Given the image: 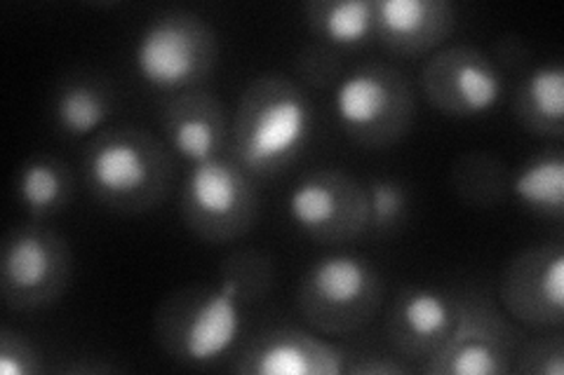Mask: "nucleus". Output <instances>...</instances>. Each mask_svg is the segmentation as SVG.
Segmentation results:
<instances>
[{"label": "nucleus", "instance_id": "nucleus-22", "mask_svg": "<svg viewBox=\"0 0 564 375\" xmlns=\"http://www.w3.org/2000/svg\"><path fill=\"white\" fill-rule=\"evenodd\" d=\"M367 232L365 238H391L408 221L410 195L398 178L379 176L365 184Z\"/></svg>", "mask_w": 564, "mask_h": 375}, {"label": "nucleus", "instance_id": "nucleus-8", "mask_svg": "<svg viewBox=\"0 0 564 375\" xmlns=\"http://www.w3.org/2000/svg\"><path fill=\"white\" fill-rule=\"evenodd\" d=\"M70 279V249L59 232L45 225H20L3 242L0 294L12 312L55 306Z\"/></svg>", "mask_w": 564, "mask_h": 375}, {"label": "nucleus", "instance_id": "nucleus-12", "mask_svg": "<svg viewBox=\"0 0 564 375\" xmlns=\"http://www.w3.org/2000/svg\"><path fill=\"white\" fill-rule=\"evenodd\" d=\"M508 319L532 331H560L564 317V246L551 240L510 258L499 282Z\"/></svg>", "mask_w": 564, "mask_h": 375}, {"label": "nucleus", "instance_id": "nucleus-2", "mask_svg": "<svg viewBox=\"0 0 564 375\" xmlns=\"http://www.w3.org/2000/svg\"><path fill=\"white\" fill-rule=\"evenodd\" d=\"M311 136L313 106L304 89L282 76H259L240 95L228 155L250 176H273L296 163Z\"/></svg>", "mask_w": 564, "mask_h": 375}, {"label": "nucleus", "instance_id": "nucleus-1", "mask_svg": "<svg viewBox=\"0 0 564 375\" xmlns=\"http://www.w3.org/2000/svg\"><path fill=\"white\" fill-rule=\"evenodd\" d=\"M271 282L267 256L234 254L212 287L186 289L165 300L155 317L158 345L188 366L221 362L240 345L250 308L267 296Z\"/></svg>", "mask_w": 564, "mask_h": 375}, {"label": "nucleus", "instance_id": "nucleus-11", "mask_svg": "<svg viewBox=\"0 0 564 375\" xmlns=\"http://www.w3.org/2000/svg\"><path fill=\"white\" fill-rule=\"evenodd\" d=\"M423 97L449 118H482L506 97L503 70L482 49L452 45L435 49L421 70Z\"/></svg>", "mask_w": 564, "mask_h": 375}, {"label": "nucleus", "instance_id": "nucleus-15", "mask_svg": "<svg viewBox=\"0 0 564 375\" xmlns=\"http://www.w3.org/2000/svg\"><path fill=\"white\" fill-rule=\"evenodd\" d=\"M161 128L165 146L191 165L226 155L231 144V130L221 103L200 89L174 95L163 109Z\"/></svg>", "mask_w": 564, "mask_h": 375}, {"label": "nucleus", "instance_id": "nucleus-18", "mask_svg": "<svg viewBox=\"0 0 564 375\" xmlns=\"http://www.w3.org/2000/svg\"><path fill=\"white\" fill-rule=\"evenodd\" d=\"M513 109L524 130L560 139L564 132V66L549 62L529 68L516 92Z\"/></svg>", "mask_w": 564, "mask_h": 375}, {"label": "nucleus", "instance_id": "nucleus-25", "mask_svg": "<svg viewBox=\"0 0 564 375\" xmlns=\"http://www.w3.org/2000/svg\"><path fill=\"white\" fill-rule=\"evenodd\" d=\"M410 366L391 352V354H377V356H362V362L346 368V373H365V375H393V373H408Z\"/></svg>", "mask_w": 564, "mask_h": 375}, {"label": "nucleus", "instance_id": "nucleus-16", "mask_svg": "<svg viewBox=\"0 0 564 375\" xmlns=\"http://www.w3.org/2000/svg\"><path fill=\"white\" fill-rule=\"evenodd\" d=\"M377 41L395 55L421 57L454 33L456 10L447 0H377Z\"/></svg>", "mask_w": 564, "mask_h": 375}, {"label": "nucleus", "instance_id": "nucleus-14", "mask_svg": "<svg viewBox=\"0 0 564 375\" xmlns=\"http://www.w3.org/2000/svg\"><path fill=\"white\" fill-rule=\"evenodd\" d=\"M348 360L344 348L313 329L271 327L245 343L231 368L247 375H339Z\"/></svg>", "mask_w": 564, "mask_h": 375}, {"label": "nucleus", "instance_id": "nucleus-3", "mask_svg": "<svg viewBox=\"0 0 564 375\" xmlns=\"http://www.w3.org/2000/svg\"><path fill=\"white\" fill-rule=\"evenodd\" d=\"M93 198L122 213L155 209L172 184V151L139 128H111L93 136L83 157Z\"/></svg>", "mask_w": 564, "mask_h": 375}, {"label": "nucleus", "instance_id": "nucleus-10", "mask_svg": "<svg viewBox=\"0 0 564 375\" xmlns=\"http://www.w3.org/2000/svg\"><path fill=\"white\" fill-rule=\"evenodd\" d=\"M290 223L304 238L321 244H348L365 238V186L339 169H315L288 192Z\"/></svg>", "mask_w": 564, "mask_h": 375}, {"label": "nucleus", "instance_id": "nucleus-6", "mask_svg": "<svg viewBox=\"0 0 564 375\" xmlns=\"http://www.w3.org/2000/svg\"><path fill=\"white\" fill-rule=\"evenodd\" d=\"M332 113L352 144L386 148L408 136L416 99L400 70L386 64H367L352 68L334 85Z\"/></svg>", "mask_w": 564, "mask_h": 375}, {"label": "nucleus", "instance_id": "nucleus-20", "mask_svg": "<svg viewBox=\"0 0 564 375\" xmlns=\"http://www.w3.org/2000/svg\"><path fill=\"white\" fill-rule=\"evenodd\" d=\"M508 192L520 207L545 219L564 213V157L557 148L543 151L522 163L510 176Z\"/></svg>", "mask_w": 564, "mask_h": 375}, {"label": "nucleus", "instance_id": "nucleus-21", "mask_svg": "<svg viewBox=\"0 0 564 375\" xmlns=\"http://www.w3.org/2000/svg\"><path fill=\"white\" fill-rule=\"evenodd\" d=\"M17 200L33 221H45L59 213L74 195L70 169L57 157L35 155L17 172Z\"/></svg>", "mask_w": 564, "mask_h": 375}, {"label": "nucleus", "instance_id": "nucleus-7", "mask_svg": "<svg viewBox=\"0 0 564 375\" xmlns=\"http://www.w3.org/2000/svg\"><path fill=\"white\" fill-rule=\"evenodd\" d=\"M231 155L191 165L182 188V219L209 244H228L247 235L257 221V188Z\"/></svg>", "mask_w": 564, "mask_h": 375}, {"label": "nucleus", "instance_id": "nucleus-13", "mask_svg": "<svg viewBox=\"0 0 564 375\" xmlns=\"http://www.w3.org/2000/svg\"><path fill=\"white\" fill-rule=\"evenodd\" d=\"M462 296L447 289L414 284L404 287L391 300L386 312V343L402 362L416 368L445 345L449 338Z\"/></svg>", "mask_w": 564, "mask_h": 375}, {"label": "nucleus", "instance_id": "nucleus-5", "mask_svg": "<svg viewBox=\"0 0 564 375\" xmlns=\"http://www.w3.org/2000/svg\"><path fill=\"white\" fill-rule=\"evenodd\" d=\"M217 55V33L200 14L167 10L137 33L132 68L147 87L174 97L198 89L215 70Z\"/></svg>", "mask_w": 564, "mask_h": 375}, {"label": "nucleus", "instance_id": "nucleus-9", "mask_svg": "<svg viewBox=\"0 0 564 375\" xmlns=\"http://www.w3.org/2000/svg\"><path fill=\"white\" fill-rule=\"evenodd\" d=\"M522 345L508 315L482 296H462L456 324L431 360L419 371L433 375H503L513 371Z\"/></svg>", "mask_w": 564, "mask_h": 375}, {"label": "nucleus", "instance_id": "nucleus-17", "mask_svg": "<svg viewBox=\"0 0 564 375\" xmlns=\"http://www.w3.org/2000/svg\"><path fill=\"white\" fill-rule=\"evenodd\" d=\"M116 111V97L93 76H74L57 87L52 120L66 139H93Z\"/></svg>", "mask_w": 564, "mask_h": 375}, {"label": "nucleus", "instance_id": "nucleus-19", "mask_svg": "<svg viewBox=\"0 0 564 375\" xmlns=\"http://www.w3.org/2000/svg\"><path fill=\"white\" fill-rule=\"evenodd\" d=\"M306 22L323 43L352 49L377 38V14L372 0H313Z\"/></svg>", "mask_w": 564, "mask_h": 375}, {"label": "nucleus", "instance_id": "nucleus-4", "mask_svg": "<svg viewBox=\"0 0 564 375\" xmlns=\"http://www.w3.org/2000/svg\"><path fill=\"white\" fill-rule=\"evenodd\" d=\"M383 302L377 265L350 252L325 254L299 279L296 310L321 335H348L365 329Z\"/></svg>", "mask_w": 564, "mask_h": 375}, {"label": "nucleus", "instance_id": "nucleus-24", "mask_svg": "<svg viewBox=\"0 0 564 375\" xmlns=\"http://www.w3.org/2000/svg\"><path fill=\"white\" fill-rule=\"evenodd\" d=\"M43 354L29 338L10 327L0 329V373L3 375H35L43 373Z\"/></svg>", "mask_w": 564, "mask_h": 375}, {"label": "nucleus", "instance_id": "nucleus-23", "mask_svg": "<svg viewBox=\"0 0 564 375\" xmlns=\"http://www.w3.org/2000/svg\"><path fill=\"white\" fill-rule=\"evenodd\" d=\"M513 373H529V375H562L564 373V341L560 333L539 335L534 341L522 343L518 354Z\"/></svg>", "mask_w": 564, "mask_h": 375}]
</instances>
